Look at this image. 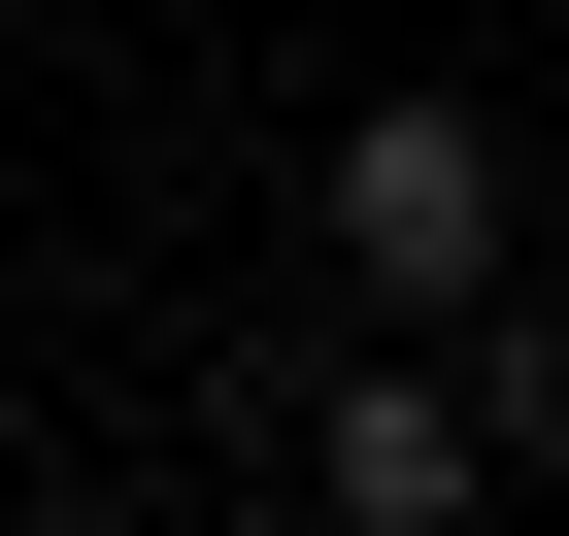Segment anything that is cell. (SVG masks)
<instances>
[{
	"instance_id": "6da1fadb",
	"label": "cell",
	"mask_w": 569,
	"mask_h": 536,
	"mask_svg": "<svg viewBox=\"0 0 569 536\" xmlns=\"http://www.w3.org/2000/svg\"><path fill=\"white\" fill-rule=\"evenodd\" d=\"M336 268L469 336V268H502V135H469V101H369V135H336Z\"/></svg>"
},
{
	"instance_id": "7a4b0ae2",
	"label": "cell",
	"mask_w": 569,
	"mask_h": 536,
	"mask_svg": "<svg viewBox=\"0 0 569 536\" xmlns=\"http://www.w3.org/2000/svg\"><path fill=\"white\" fill-rule=\"evenodd\" d=\"M336 536H469V369H369L336 403Z\"/></svg>"
}]
</instances>
